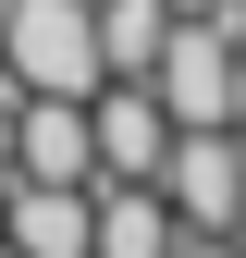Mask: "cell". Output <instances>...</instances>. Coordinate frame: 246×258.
<instances>
[{
    "label": "cell",
    "mask_w": 246,
    "mask_h": 258,
    "mask_svg": "<svg viewBox=\"0 0 246 258\" xmlns=\"http://www.w3.org/2000/svg\"><path fill=\"white\" fill-rule=\"evenodd\" d=\"M0 246H13V258H86V184H25V172H13Z\"/></svg>",
    "instance_id": "cell-7"
},
{
    "label": "cell",
    "mask_w": 246,
    "mask_h": 258,
    "mask_svg": "<svg viewBox=\"0 0 246 258\" xmlns=\"http://www.w3.org/2000/svg\"><path fill=\"white\" fill-rule=\"evenodd\" d=\"M0 74H13L25 99H86V86H99L86 0H0Z\"/></svg>",
    "instance_id": "cell-2"
},
{
    "label": "cell",
    "mask_w": 246,
    "mask_h": 258,
    "mask_svg": "<svg viewBox=\"0 0 246 258\" xmlns=\"http://www.w3.org/2000/svg\"><path fill=\"white\" fill-rule=\"evenodd\" d=\"M160 209L184 221V234H234V209H246V136L234 123H172V148H160Z\"/></svg>",
    "instance_id": "cell-3"
},
{
    "label": "cell",
    "mask_w": 246,
    "mask_h": 258,
    "mask_svg": "<svg viewBox=\"0 0 246 258\" xmlns=\"http://www.w3.org/2000/svg\"><path fill=\"white\" fill-rule=\"evenodd\" d=\"M184 221L160 209V184H86V258H172Z\"/></svg>",
    "instance_id": "cell-5"
},
{
    "label": "cell",
    "mask_w": 246,
    "mask_h": 258,
    "mask_svg": "<svg viewBox=\"0 0 246 258\" xmlns=\"http://www.w3.org/2000/svg\"><path fill=\"white\" fill-rule=\"evenodd\" d=\"M172 13H222V0H172Z\"/></svg>",
    "instance_id": "cell-9"
},
{
    "label": "cell",
    "mask_w": 246,
    "mask_h": 258,
    "mask_svg": "<svg viewBox=\"0 0 246 258\" xmlns=\"http://www.w3.org/2000/svg\"><path fill=\"white\" fill-rule=\"evenodd\" d=\"M13 172L25 184H86V99H13Z\"/></svg>",
    "instance_id": "cell-6"
},
{
    "label": "cell",
    "mask_w": 246,
    "mask_h": 258,
    "mask_svg": "<svg viewBox=\"0 0 246 258\" xmlns=\"http://www.w3.org/2000/svg\"><path fill=\"white\" fill-rule=\"evenodd\" d=\"M148 99L172 123H234L246 111V49H234V13H172L160 61H148Z\"/></svg>",
    "instance_id": "cell-1"
},
{
    "label": "cell",
    "mask_w": 246,
    "mask_h": 258,
    "mask_svg": "<svg viewBox=\"0 0 246 258\" xmlns=\"http://www.w3.org/2000/svg\"><path fill=\"white\" fill-rule=\"evenodd\" d=\"M234 136H246V111H234Z\"/></svg>",
    "instance_id": "cell-10"
},
{
    "label": "cell",
    "mask_w": 246,
    "mask_h": 258,
    "mask_svg": "<svg viewBox=\"0 0 246 258\" xmlns=\"http://www.w3.org/2000/svg\"><path fill=\"white\" fill-rule=\"evenodd\" d=\"M86 37H99V74H136L148 86V61L172 37V0H86Z\"/></svg>",
    "instance_id": "cell-8"
},
{
    "label": "cell",
    "mask_w": 246,
    "mask_h": 258,
    "mask_svg": "<svg viewBox=\"0 0 246 258\" xmlns=\"http://www.w3.org/2000/svg\"><path fill=\"white\" fill-rule=\"evenodd\" d=\"M172 148V111L148 99L136 74H99L86 86V184H148Z\"/></svg>",
    "instance_id": "cell-4"
}]
</instances>
